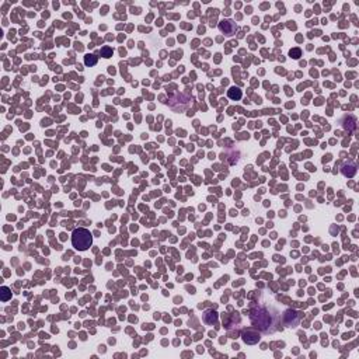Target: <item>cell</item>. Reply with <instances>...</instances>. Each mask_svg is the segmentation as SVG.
I'll list each match as a JSON object with an SVG mask.
<instances>
[{
	"label": "cell",
	"mask_w": 359,
	"mask_h": 359,
	"mask_svg": "<svg viewBox=\"0 0 359 359\" xmlns=\"http://www.w3.org/2000/svg\"><path fill=\"white\" fill-rule=\"evenodd\" d=\"M72 244L79 251H86L93 244V236L87 229H76L72 234Z\"/></svg>",
	"instance_id": "6da1fadb"
},
{
	"label": "cell",
	"mask_w": 359,
	"mask_h": 359,
	"mask_svg": "<svg viewBox=\"0 0 359 359\" xmlns=\"http://www.w3.org/2000/svg\"><path fill=\"white\" fill-rule=\"evenodd\" d=\"M1 290H3V296H1V299H3V300H7V299H9L7 292H10V289H9V288H6V286H3V288H1Z\"/></svg>",
	"instance_id": "5b68a950"
},
{
	"label": "cell",
	"mask_w": 359,
	"mask_h": 359,
	"mask_svg": "<svg viewBox=\"0 0 359 359\" xmlns=\"http://www.w3.org/2000/svg\"><path fill=\"white\" fill-rule=\"evenodd\" d=\"M229 96L231 98H237V100H239V98L241 97V91H240L239 88H231V90L229 91Z\"/></svg>",
	"instance_id": "3957f363"
},
{
	"label": "cell",
	"mask_w": 359,
	"mask_h": 359,
	"mask_svg": "<svg viewBox=\"0 0 359 359\" xmlns=\"http://www.w3.org/2000/svg\"><path fill=\"white\" fill-rule=\"evenodd\" d=\"M96 62H97V58H96V56H93V55H87V56H86V65L87 66L96 65Z\"/></svg>",
	"instance_id": "277c9868"
},
{
	"label": "cell",
	"mask_w": 359,
	"mask_h": 359,
	"mask_svg": "<svg viewBox=\"0 0 359 359\" xmlns=\"http://www.w3.org/2000/svg\"><path fill=\"white\" fill-rule=\"evenodd\" d=\"M234 28V22L233 21H223L222 24H220V30L223 31V33H226L227 35H231V33H230V30L229 28Z\"/></svg>",
	"instance_id": "7a4b0ae2"
},
{
	"label": "cell",
	"mask_w": 359,
	"mask_h": 359,
	"mask_svg": "<svg viewBox=\"0 0 359 359\" xmlns=\"http://www.w3.org/2000/svg\"><path fill=\"white\" fill-rule=\"evenodd\" d=\"M290 55H295L293 58H299V55H300V51H299V49H293V51H290Z\"/></svg>",
	"instance_id": "52a82bcc"
},
{
	"label": "cell",
	"mask_w": 359,
	"mask_h": 359,
	"mask_svg": "<svg viewBox=\"0 0 359 359\" xmlns=\"http://www.w3.org/2000/svg\"><path fill=\"white\" fill-rule=\"evenodd\" d=\"M111 52H112V51H111L109 48H104V49H102V54L105 55V58H109V56H111Z\"/></svg>",
	"instance_id": "8992f818"
}]
</instances>
